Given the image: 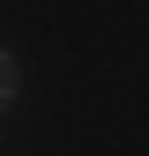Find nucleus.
Here are the masks:
<instances>
[{
  "mask_svg": "<svg viewBox=\"0 0 149 156\" xmlns=\"http://www.w3.org/2000/svg\"><path fill=\"white\" fill-rule=\"evenodd\" d=\"M15 89H23V67H15V52H0V104H8Z\"/></svg>",
  "mask_w": 149,
  "mask_h": 156,
  "instance_id": "1",
  "label": "nucleus"
}]
</instances>
